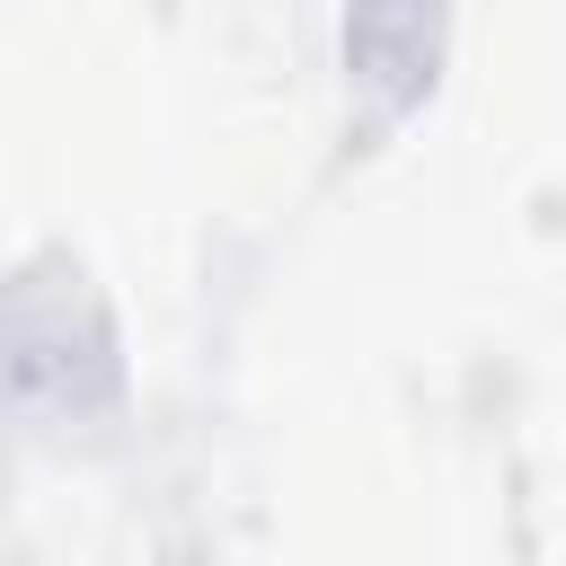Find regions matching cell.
<instances>
[{"label": "cell", "instance_id": "obj_1", "mask_svg": "<svg viewBox=\"0 0 566 566\" xmlns=\"http://www.w3.org/2000/svg\"><path fill=\"white\" fill-rule=\"evenodd\" d=\"M0 389L35 416H88L115 389V327L80 274H18L0 292Z\"/></svg>", "mask_w": 566, "mask_h": 566}, {"label": "cell", "instance_id": "obj_2", "mask_svg": "<svg viewBox=\"0 0 566 566\" xmlns=\"http://www.w3.org/2000/svg\"><path fill=\"white\" fill-rule=\"evenodd\" d=\"M442 35H451V0H354V9H345V71H354V97H363L380 124L407 115V106L433 88Z\"/></svg>", "mask_w": 566, "mask_h": 566}]
</instances>
